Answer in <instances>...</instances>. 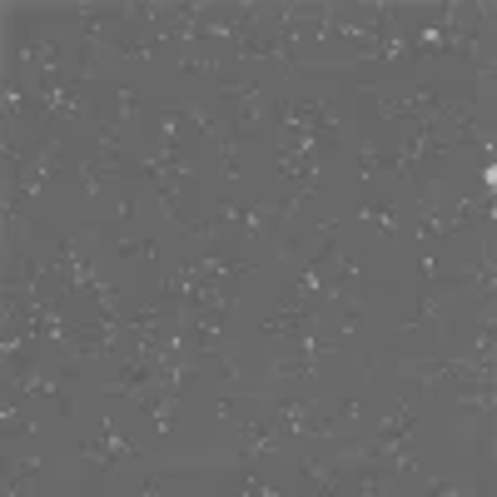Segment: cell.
I'll return each mask as SVG.
<instances>
[{
    "mask_svg": "<svg viewBox=\"0 0 497 497\" xmlns=\"http://www.w3.org/2000/svg\"><path fill=\"white\" fill-rule=\"evenodd\" d=\"M344 473H348L344 463H318V458H303L299 463V483L309 487V493H338Z\"/></svg>",
    "mask_w": 497,
    "mask_h": 497,
    "instance_id": "cell-2",
    "label": "cell"
},
{
    "mask_svg": "<svg viewBox=\"0 0 497 497\" xmlns=\"http://www.w3.org/2000/svg\"><path fill=\"white\" fill-rule=\"evenodd\" d=\"M0 109H5V125H11V130H21L25 119H31V105H25V90L15 85L11 75H5V85H0Z\"/></svg>",
    "mask_w": 497,
    "mask_h": 497,
    "instance_id": "cell-7",
    "label": "cell"
},
{
    "mask_svg": "<svg viewBox=\"0 0 497 497\" xmlns=\"http://www.w3.org/2000/svg\"><path fill=\"white\" fill-rule=\"evenodd\" d=\"M214 144H219V170H224V179H239V135H229V130H219L214 135Z\"/></svg>",
    "mask_w": 497,
    "mask_h": 497,
    "instance_id": "cell-12",
    "label": "cell"
},
{
    "mask_svg": "<svg viewBox=\"0 0 497 497\" xmlns=\"http://www.w3.org/2000/svg\"><path fill=\"white\" fill-rule=\"evenodd\" d=\"M160 487H164V473H150V477H140V493H144V497H154V493H160Z\"/></svg>",
    "mask_w": 497,
    "mask_h": 497,
    "instance_id": "cell-19",
    "label": "cell"
},
{
    "mask_svg": "<svg viewBox=\"0 0 497 497\" xmlns=\"http://www.w3.org/2000/svg\"><path fill=\"white\" fill-rule=\"evenodd\" d=\"M458 408H467V413H493V408H497V388H493V383H467V388L458 393Z\"/></svg>",
    "mask_w": 497,
    "mask_h": 497,
    "instance_id": "cell-11",
    "label": "cell"
},
{
    "mask_svg": "<svg viewBox=\"0 0 497 497\" xmlns=\"http://www.w3.org/2000/svg\"><path fill=\"white\" fill-rule=\"evenodd\" d=\"M348 493H363V497H379V493H388V473H358L353 483H348Z\"/></svg>",
    "mask_w": 497,
    "mask_h": 497,
    "instance_id": "cell-13",
    "label": "cell"
},
{
    "mask_svg": "<svg viewBox=\"0 0 497 497\" xmlns=\"http://www.w3.org/2000/svg\"><path fill=\"white\" fill-rule=\"evenodd\" d=\"M115 125H119V130H130L135 135V125H140V115H144V109H140V95H135V90L130 85H115Z\"/></svg>",
    "mask_w": 497,
    "mask_h": 497,
    "instance_id": "cell-10",
    "label": "cell"
},
{
    "mask_svg": "<svg viewBox=\"0 0 497 497\" xmlns=\"http://www.w3.org/2000/svg\"><path fill=\"white\" fill-rule=\"evenodd\" d=\"M448 283H453V279H443V283H423V289H418V309H413V318L403 324L408 334H418V328L438 324V318L448 314Z\"/></svg>",
    "mask_w": 497,
    "mask_h": 497,
    "instance_id": "cell-1",
    "label": "cell"
},
{
    "mask_svg": "<svg viewBox=\"0 0 497 497\" xmlns=\"http://www.w3.org/2000/svg\"><path fill=\"white\" fill-rule=\"evenodd\" d=\"M40 458H21V463L5 473V483H0V493L5 497H25V493H35V477H40Z\"/></svg>",
    "mask_w": 497,
    "mask_h": 497,
    "instance_id": "cell-6",
    "label": "cell"
},
{
    "mask_svg": "<svg viewBox=\"0 0 497 497\" xmlns=\"http://www.w3.org/2000/svg\"><path fill=\"white\" fill-rule=\"evenodd\" d=\"M154 248H160L154 239H140V244H115V254H119V259H130V254H135V259H154Z\"/></svg>",
    "mask_w": 497,
    "mask_h": 497,
    "instance_id": "cell-17",
    "label": "cell"
},
{
    "mask_svg": "<svg viewBox=\"0 0 497 497\" xmlns=\"http://www.w3.org/2000/svg\"><path fill=\"white\" fill-rule=\"evenodd\" d=\"M413 428H418V413L403 403V408H393L388 418H383V428H379V443H388V448H398V443H408L413 438Z\"/></svg>",
    "mask_w": 497,
    "mask_h": 497,
    "instance_id": "cell-5",
    "label": "cell"
},
{
    "mask_svg": "<svg viewBox=\"0 0 497 497\" xmlns=\"http://www.w3.org/2000/svg\"><path fill=\"white\" fill-rule=\"evenodd\" d=\"M358 219H363V224H373L379 234H398V229H403L398 205H388V199H363V205H358Z\"/></svg>",
    "mask_w": 497,
    "mask_h": 497,
    "instance_id": "cell-4",
    "label": "cell"
},
{
    "mask_svg": "<svg viewBox=\"0 0 497 497\" xmlns=\"http://www.w3.org/2000/svg\"><path fill=\"white\" fill-rule=\"evenodd\" d=\"M448 379V358H418V363H403V383H413V398L432 388V383Z\"/></svg>",
    "mask_w": 497,
    "mask_h": 497,
    "instance_id": "cell-3",
    "label": "cell"
},
{
    "mask_svg": "<svg viewBox=\"0 0 497 497\" xmlns=\"http://www.w3.org/2000/svg\"><path fill=\"white\" fill-rule=\"evenodd\" d=\"M418 274H423V283H443V279H448L443 264H438V254H432V248H423V254H418Z\"/></svg>",
    "mask_w": 497,
    "mask_h": 497,
    "instance_id": "cell-15",
    "label": "cell"
},
{
    "mask_svg": "<svg viewBox=\"0 0 497 497\" xmlns=\"http://www.w3.org/2000/svg\"><path fill=\"white\" fill-rule=\"evenodd\" d=\"M338 309H344V318H338V328H344L348 338L363 334V318H368V299H358V293H338Z\"/></svg>",
    "mask_w": 497,
    "mask_h": 497,
    "instance_id": "cell-9",
    "label": "cell"
},
{
    "mask_svg": "<svg viewBox=\"0 0 497 497\" xmlns=\"http://www.w3.org/2000/svg\"><path fill=\"white\" fill-rule=\"evenodd\" d=\"M379 170H383V150L373 140H363V144H358V174H363V179H373Z\"/></svg>",
    "mask_w": 497,
    "mask_h": 497,
    "instance_id": "cell-14",
    "label": "cell"
},
{
    "mask_svg": "<svg viewBox=\"0 0 497 497\" xmlns=\"http://www.w3.org/2000/svg\"><path fill=\"white\" fill-rule=\"evenodd\" d=\"M179 70L184 75H214V60H205V55H179Z\"/></svg>",
    "mask_w": 497,
    "mask_h": 497,
    "instance_id": "cell-18",
    "label": "cell"
},
{
    "mask_svg": "<svg viewBox=\"0 0 497 497\" xmlns=\"http://www.w3.org/2000/svg\"><path fill=\"white\" fill-rule=\"evenodd\" d=\"M55 164H60V140H45L40 150L31 154V170H25V179H35V184L55 179Z\"/></svg>",
    "mask_w": 497,
    "mask_h": 497,
    "instance_id": "cell-8",
    "label": "cell"
},
{
    "mask_svg": "<svg viewBox=\"0 0 497 497\" xmlns=\"http://www.w3.org/2000/svg\"><path fill=\"white\" fill-rule=\"evenodd\" d=\"M239 493H254V497H274V493H279V487H274V483H264V477L259 473H248V467H244V477H239Z\"/></svg>",
    "mask_w": 497,
    "mask_h": 497,
    "instance_id": "cell-16",
    "label": "cell"
}]
</instances>
